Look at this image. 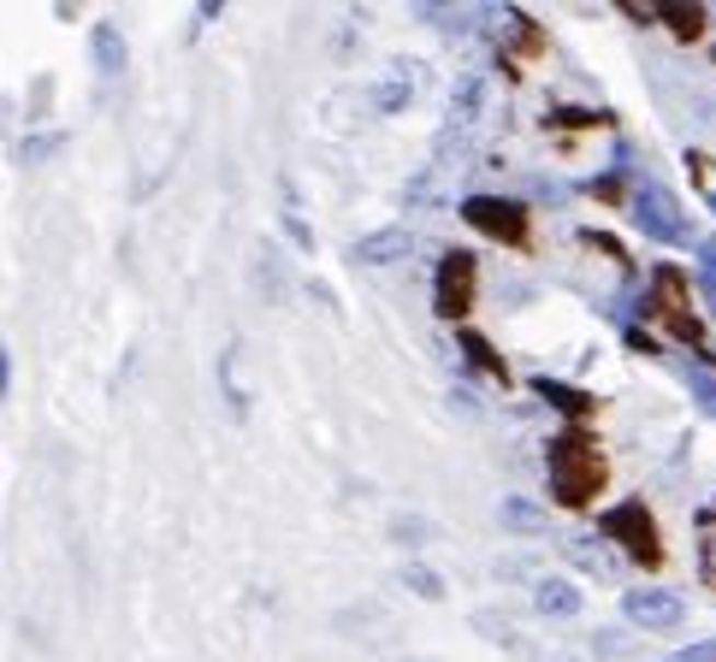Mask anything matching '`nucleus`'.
<instances>
[{
  "label": "nucleus",
  "mask_w": 716,
  "mask_h": 662,
  "mask_svg": "<svg viewBox=\"0 0 716 662\" xmlns=\"http://www.w3.org/2000/svg\"><path fill=\"white\" fill-rule=\"evenodd\" d=\"M551 462L563 467V497H568V503H580L592 485H604V462L587 450V438H563V444L551 450Z\"/></svg>",
  "instance_id": "obj_1"
},
{
  "label": "nucleus",
  "mask_w": 716,
  "mask_h": 662,
  "mask_svg": "<svg viewBox=\"0 0 716 662\" xmlns=\"http://www.w3.org/2000/svg\"><path fill=\"white\" fill-rule=\"evenodd\" d=\"M627 615H634L639 627H675L681 622V597L646 585V592H627Z\"/></svg>",
  "instance_id": "obj_2"
},
{
  "label": "nucleus",
  "mask_w": 716,
  "mask_h": 662,
  "mask_svg": "<svg viewBox=\"0 0 716 662\" xmlns=\"http://www.w3.org/2000/svg\"><path fill=\"white\" fill-rule=\"evenodd\" d=\"M474 260L467 255H450L444 267H438V307H444V314H457V307H467V297H474Z\"/></svg>",
  "instance_id": "obj_3"
},
{
  "label": "nucleus",
  "mask_w": 716,
  "mask_h": 662,
  "mask_svg": "<svg viewBox=\"0 0 716 662\" xmlns=\"http://www.w3.org/2000/svg\"><path fill=\"white\" fill-rule=\"evenodd\" d=\"M610 533H622V538L634 544L639 556H651V550H657V538H651V514L639 509V503H627V509H616V514H610Z\"/></svg>",
  "instance_id": "obj_4"
},
{
  "label": "nucleus",
  "mask_w": 716,
  "mask_h": 662,
  "mask_svg": "<svg viewBox=\"0 0 716 662\" xmlns=\"http://www.w3.org/2000/svg\"><path fill=\"white\" fill-rule=\"evenodd\" d=\"M467 219H474V225H492V231H504V237L521 243V213H516V208H492V201H474V208H467Z\"/></svg>",
  "instance_id": "obj_5"
},
{
  "label": "nucleus",
  "mask_w": 716,
  "mask_h": 662,
  "mask_svg": "<svg viewBox=\"0 0 716 662\" xmlns=\"http://www.w3.org/2000/svg\"><path fill=\"white\" fill-rule=\"evenodd\" d=\"M539 609H545V615H575V609H580L575 585H563V580H545V585H539Z\"/></svg>",
  "instance_id": "obj_6"
},
{
  "label": "nucleus",
  "mask_w": 716,
  "mask_h": 662,
  "mask_svg": "<svg viewBox=\"0 0 716 662\" xmlns=\"http://www.w3.org/2000/svg\"><path fill=\"white\" fill-rule=\"evenodd\" d=\"M639 219H651L657 231H675V213H669L663 196H646V201H639Z\"/></svg>",
  "instance_id": "obj_7"
},
{
  "label": "nucleus",
  "mask_w": 716,
  "mask_h": 662,
  "mask_svg": "<svg viewBox=\"0 0 716 662\" xmlns=\"http://www.w3.org/2000/svg\"><path fill=\"white\" fill-rule=\"evenodd\" d=\"M0 396H7V349H0Z\"/></svg>",
  "instance_id": "obj_8"
}]
</instances>
